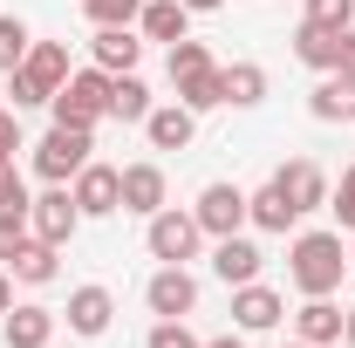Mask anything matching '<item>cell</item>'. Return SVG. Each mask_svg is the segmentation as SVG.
I'll list each match as a JSON object with an SVG mask.
<instances>
[{"instance_id":"4dcf8cb0","label":"cell","mask_w":355,"mask_h":348,"mask_svg":"<svg viewBox=\"0 0 355 348\" xmlns=\"http://www.w3.org/2000/svg\"><path fill=\"white\" fill-rule=\"evenodd\" d=\"M314 28H355V0H308Z\"/></svg>"},{"instance_id":"ab89813d","label":"cell","mask_w":355,"mask_h":348,"mask_svg":"<svg viewBox=\"0 0 355 348\" xmlns=\"http://www.w3.org/2000/svg\"><path fill=\"white\" fill-rule=\"evenodd\" d=\"M280 348H314V342H280Z\"/></svg>"},{"instance_id":"7402d4cb","label":"cell","mask_w":355,"mask_h":348,"mask_svg":"<svg viewBox=\"0 0 355 348\" xmlns=\"http://www.w3.org/2000/svg\"><path fill=\"white\" fill-rule=\"evenodd\" d=\"M246 218H253L260 232H287V225H294L301 212H294V205H287V191L266 177V191H253V198H246Z\"/></svg>"},{"instance_id":"4fadbf2b","label":"cell","mask_w":355,"mask_h":348,"mask_svg":"<svg viewBox=\"0 0 355 348\" xmlns=\"http://www.w3.org/2000/svg\"><path fill=\"white\" fill-rule=\"evenodd\" d=\"M232 314H239L246 335H266V328L287 314V301H280L273 287H260V280H246V287H232Z\"/></svg>"},{"instance_id":"f546056e","label":"cell","mask_w":355,"mask_h":348,"mask_svg":"<svg viewBox=\"0 0 355 348\" xmlns=\"http://www.w3.org/2000/svg\"><path fill=\"white\" fill-rule=\"evenodd\" d=\"M35 198H28V184H21V171H14V157H0V212H28Z\"/></svg>"},{"instance_id":"ba28073f","label":"cell","mask_w":355,"mask_h":348,"mask_svg":"<svg viewBox=\"0 0 355 348\" xmlns=\"http://www.w3.org/2000/svg\"><path fill=\"white\" fill-rule=\"evenodd\" d=\"M198 218L191 212H150V260H164V266H184L191 253H198Z\"/></svg>"},{"instance_id":"ac0fdd59","label":"cell","mask_w":355,"mask_h":348,"mask_svg":"<svg viewBox=\"0 0 355 348\" xmlns=\"http://www.w3.org/2000/svg\"><path fill=\"white\" fill-rule=\"evenodd\" d=\"M123 212H164V171L157 164H130L123 171Z\"/></svg>"},{"instance_id":"9a60e30c","label":"cell","mask_w":355,"mask_h":348,"mask_svg":"<svg viewBox=\"0 0 355 348\" xmlns=\"http://www.w3.org/2000/svg\"><path fill=\"white\" fill-rule=\"evenodd\" d=\"M342 314H349V307H335L328 294H308V307L294 314V328H301V342L328 348V342H342Z\"/></svg>"},{"instance_id":"74e56055","label":"cell","mask_w":355,"mask_h":348,"mask_svg":"<svg viewBox=\"0 0 355 348\" xmlns=\"http://www.w3.org/2000/svg\"><path fill=\"white\" fill-rule=\"evenodd\" d=\"M205 348H246V342H239V335H219V342H205Z\"/></svg>"},{"instance_id":"3957f363","label":"cell","mask_w":355,"mask_h":348,"mask_svg":"<svg viewBox=\"0 0 355 348\" xmlns=\"http://www.w3.org/2000/svg\"><path fill=\"white\" fill-rule=\"evenodd\" d=\"M110 116V76L103 69H76L69 82L55 89V123H69V130H96Z\"/></svg>"},{"instance_id":"d6a6232c","label":"cell","mask_w":355,"mask_h":348,"mask_svg":"<svg viewBox=\"0 0 355 348\" xmlns=\"http://www.w3.org/2000/svg\"><path fill=\"white\" fill-rule=\"evenodd\" d=\"M328 212H335V218H342V225L355 232V171H342V184L328 191Z\"/></svg>"},{"instance_id":"4316f807","label":"cell","mask_w":355,"mask_h":348,"mask_svg":"<svg viewBox=\"0 0 355 348\" xmlns=\"http://www.w3.org/2000/svg\"><path fill=\"white\" fill-rule=\"evenodd\" d=\"M28 48H35V35H28V21L0 14V69H7V76H14L21 62H28Z\"/></svg>"},{"instance_id":"f1b7e54d","label":"cell","mask_w":355,"mask_h":348,"mask_svg":"<svg viewBox=\"0 0 355 348\" xmlns=\"http://www.w3.org/2000/svg\"><path fill=\"white\" fill-rule=\"evenodd\" d=\"M28 239H35V225H28V212H0V266L14 260V253H21Z\"/></svg>"},{"instance_id":"83f0119b","label":"cell","mask_w":355,"mask_h":348,"mask_svg":"<svg viewBox=\"0 0 355 348\" xmlns=\"http://www.w3.org/2000/svg\"><path fill=\"white\" fill-rule=\"evenodd\" d=\"M83 7H89L96 28H130L137 14H144V0H83Z\"/></svg>"},{"instance_id":"603a6c76","label":"cell","mask_w":355,"mask_h":348,"mask_svg":"<svg viewBox=\"0 0 355 348\" xmlns=\"http://www.w3.org/2000/svg\"><path fill=\"white\" fill-rule=\"evenodd\" d=\"M137 21H144V35H150V42H184V28H191V7H184V0H150Z\"/></svg>"},{"instance_id":"484cf974","label":"cell","mask_w":355,"mask_h":348,"mask_svg":"<svg viewBox=\"0 0 355 348\" xmlns=\"http://www.w3.org/2000/svg\"><path fill=\"white\" fill-rule=\"evenodd\" d=\"M110 116H123V123H144L150 116V89L137 82V69L130 76H110Z\"/></svg>"},{"instance_id":"5b68a950","label":"cell","mask_w":355,"mask_h":348,"mask_svg":"<svg viewBox=\"0 0 355 348\" xmlns=\"http://www.w3.org/2000/svg\"><path fill=\"white\" fill-rule=\"evenodd\" d=\"M89 150H96V130H69V123H55V130L35 143V171L48 184H69V177L89 164Z\"/></svg>"},{"instance_id":"52a82bcc","label":"cell","mask_w":355,"mask_h":348,"mask_svg":"<svg viewBox=\"0 0 355 348\" xmlns=\"http://www.w3.org/2000/svg\"><path fill=\"white\" fill-rule=\"evenodd\" d=\"M191 218H198V232L232 239V232L246 225V191H239V184H205V191H198V205H191Z\"/></svg>"},{"instance_id":"d4e9b609","label":"cell","mask_w":355,"mask_h":348,"mask_svg":"<svg viewBox=\"0 0 355 348\" xmlns=\"http://www.w3.org/2000/svg\"><path fill=\"white\" fill-rule=\"evenodd\" d=\"M55 253H62V246H48V239H28V246L7 260V273H14V280H28V287H48V280H55Z\"/></svg>"},{"instance_id":"d6986e66","label":"cell","mask_w":355,"mask_h":348,"mask_svg":"<svg viewBox=\"0 0 355 348\" xmlns=\"http://www.w3.org/2000/svg\"><path fill=\"white\" fill-rule=\"evenodd\" d=\"M110 314H116L110 287H76V294H69V328H76V335H103Z\"/></svg>"},{"instance_id":"f35d334b","label":"cell","mask_w":355,"mask_h":348,"mask_svg":"<svg viewBox=\"0 0 355 348\" xmlns=\"http://www.w3.org/2000/svg\"><path fill=\"white\" fill-rule=\"evenodd\" d=\"M342 76H355V35H349V62H342Z\"/></svg>"},{"instance_id":"44dd1931","label":"cell","mask_w":355,"mask_h":348,"mask_svg":"<svg viewBox=\"0 0 355 348\" xmlns=\"http://www.w3.org/2000/svg\"><path fill=\"white\" fill-rule=\"evenodd\" d=\"M55 314L48 307H7V348H48Z\"/></svg>"},{"instance_id":"7c38bea8","label":"cell","mask_w":355,"mask_h":348,"mask_svg":"<svg viewBox=\"0 0 355 348\" xmlns=\"http://www.w3.org/2000/svg\"><path fill=\"white\" fill-rule=\"evenodd\" d=\"M273 184L287 191V205H294V212H314V205H328V177H321V164H308V157L280 164V171H273Z\"/></svg>"},{"instance_id":"8d00e7d4","label":"cell","mask_w":355,"mask_h":348,"mask_svg":"<svg viewBox=\"0 0 355 348\" xmlns=\"http://www.w3.org/2000/svg\"><path fill=\"white\" fill-rule=\"evenodd\" d=\"M342 335H349V348H355V307H349V314H342Z\"/></svg>"},{"instance_id":"8992f818","label":"cell","mask_w":355,"mask_h":348,"mask_svg":"<svg viewBox=\"0 0 355 348\" xmlns=\"http://www.w3.org/2000/svg\"><path fill=\"white\" fill-rule=\"evenodd\" d=\"M28 225H35V239H48V246H69V239H76V225H83L76 191H69V184H48L42 198L28 205Z\"/></svg>"},{"instance_id":"e0dca14e","label":"cell","mask_w":355,"mask_h":348,"mask_svg":"<svg viewBox=\"0 0 355 348\" xmlns=\"http://www.w3.org/2000/svg\"><path fill=\"white\" fill-rule=\"evenodd\" d=\"M137 55H144V42H137L130 28H96V69L103 76H130Z\"/></svg>"},{"instance_id":"60d3db41","label":"cell","mask_w":355,"mask_h":348,"mask_svg":"<svg viewBox=\"0 0 355 348\" xmlns=\"http://www.w3.org/2000/svg\"><path fill=\"white\" fill-rule=\"evenodd\" d=\"M349 266H355V260H349Z\"/></svg>"},{"instance_id":"d590c367","label":"cell","mask_w":355,"mask_h":348,"mask_svg":"<svg viewBox=\"0 0 355 348\" xmlns=\"http://www.w3.org/2000/svg\"><path fill=\"white\" fill-rule=\"evenodd\" d=\"M184 7H191V14H212V7H225V0H184Z\"/></svg>"},{"instance_id":"8fae6325","label":"cell","mask_w":355,"mask_h":348,"mask_svg":"<svg viewBox=\"0 0 355 348\" xmlns=\"http://www.w3.org/2000/svg\"><path fill=\"white\" fill-rule=\"evenodd\" d=\"M349 35H355V28H314V21H301L294 55H301L308 69H321V76H335V69L349 62Z\"/></svg>"},{"instance_id":"cb8c5ba5","label":"cell","mask_w":355,"mask_h":348,"mask_svg":"<svg viewBox=\"0 0 355 348\" xmlns=\"http://www.w3.org/2000/svg\"><path fill=\"white\" fill-rule=\"evenodd\" d=\"M219 89H225V103L246 110V103H260V96H266V69H260V62H225V69H219Z\"/></svg>"},{"instance_id":"2e32d148","label":"cell","mask_w":355,"mask_h":348,"mask_svg":"<svg viewBox=\"0 0 355 348\" xmlns=\"http://www.w3.org/2000/svg\"><path fill=\"white\" fill-rule=\"evenodd\" d=\"M191 130H198V116H191L184 103H164V110H150V116H144V137H150L157 150H184Z\"/></svg>"},{"instance_id":"30bf717a","label":"cell","mask_w":355,"mask_h":348,"mask_svg":"<svg viewBox=\"0 0 355 348\" xmlns=\"http://www.w3.org/2000/svg\"><path fill=\"white\" fill-rule=\"evenodd\" d=\"M144 301H150V314H164V321H184V314L198 307V280H191L184 266H164V273H150Z\"/></svg>"},{"instance_id":"7a4b0ae2","label":"cell","mask_w":355,"mask_h":348,"mask_svg":"<svg viewBox=\"0 0 355 348\" xmlns=\"http://www.w3.org/2000/svg\"><path fill=\"white\" fill-rule=\"evenodd\" d=\"M171 82H178V103L198 116V110H219L225 89H219V62L205 55V42H171Z\"/></svg>"},{"instance_id":"e575fe53","label":"cell","mask_w":355,"mask_h":348,"mask_svg":"<svg viewBox=\"0 0 355 348\" xmlns=\"http://www.w3.org/2000/svg\"><path fill=\"white\" fill-rule=\"evenodd\" d=\"M14 307V273H0V314Z\"/></svg>"},{"instance_id":"5bb4252c","label":"cell","mask_w":355,"mask_h":348,"mask_svg":"<svg viewBox=\"0 0 355 348\" xmlns=\"http://www.w3.org/2000/svg\"><path fill=\"white\" fill-rule=\"evenodd\" d=\"M212 273H219L225 287H246V280H260V246L253 239H219V253H212Z\"/></svg>"},{"instance_id":"6da1fadb","label":"cell","mask_w":355,"mask_h":348,"mask_svg":"<svg viewBox=\"0 0 355 348\" xmlns=\"http://www.w3.org/2000/svg\"><path fill=\"white\" fill-rule=\"evenodd\" d=\"M287 273H294V287H301V294H335V287H342V273H349L342 232H301V239H294Z\"/></svg>"},{"instance_id":"9c48e42d","label":"cell","mask_w":355,"mask_h":348,"mask_svg":"<svg viewBox=\"0 0 355 348\" xmlns=\"http://www.w3.org/2000/svg\"><path fill=\"white\" fill-rule=\"evenodd\" d=\"M76 205H83V218L123 212V171H110V164H96V157H89L83 171H76Z\"/></svg>"},{"instance_id":"ffe728a7","label":"cell","mask_w":355,"mask_h":348,"mask_svg":"<svg viewBox=\"0 0 355 348\" xmlns=\"http://www.w3.org/2000/svg\"><path fill=\"white\" fill-rule=\"evenodd\" d=\"M308 110L321 116V123H355V76H342V69H335V76L308 96Z\"/></svg>"},{"instance_id":"1f68e13d","label":"cell","mask_w":355,"mask_h":348,"mask_svg":"<svg viewBox=\"0 0 355 348\" xmlns=\"http://www.w3.org/2000/svg\"><path fill=\"white\" fill-rule=\"evenodd\" d=\"M144 348H205V342H191V328H184V321H157Z\"/></svg>"},{"instance_id":"277c9868","label":"cell","mask_w":355,"mask_h":348,"mask_svg":"<svg viewBox=\"0 0 355 348\" xmlns=\"http://www.w3.org/2000/svg\"><path fill=\"white\" fill-rule=\"evenodd\" d=\"M76 69H69V48L62 42H35L28 48V62L14 69V103L28 110V103H55V89L69 82Z\"/></svg>"},{"instance_id":"836d02e7","label":"cell","mask_w":355,"mask_h":348,"mask_svg":"<svg viewBox=\"0 0 355 348\" xmlns=\"http://www.w3.org/2000/svg\"><path fill=\"white\" fill-rule=\"evenodd\" d=\"M14 150H21V123L0 110V157H14Z\"/></svg>"}]
</instances>
